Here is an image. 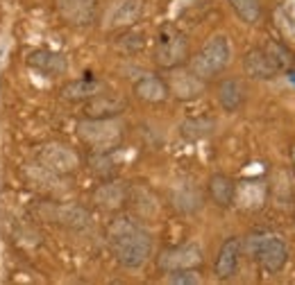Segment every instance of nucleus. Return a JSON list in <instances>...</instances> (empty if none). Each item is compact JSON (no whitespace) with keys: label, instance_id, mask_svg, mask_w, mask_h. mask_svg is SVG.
Returning a JSON list of instances; mask_svg holds the SVG:
<instances>
[{"label":"nucleus","instance_id":"obj_1","mask_svg":"<svg viewBox=\"0 0 295 285\" xmlns=\"http://www.w3.org/2000/svg\"><path fill=\"white\" fill-rule=\"evenodd\" d=\"M107 245L114 258L127 269L143 267L152 256V238L134 217L120 215L107 227Z\"/></svg>","mask_w":295,"mask_h":285},{"label":"nucleus","instance_id":"obj_2","mask_svg":"<svg viewBox=\"0 0 295 285\" xmlns=\"http://www.w3.org/2000/svg\"><path fill=\"white\" fill-rule=\"evenodd\" d=\"M78 136L91 152H114L123 142L125 125L112 118H86L78 125Z\"/></svg>","mask_w":295,"mask_h":285},{"label":"nucleus","instance_id":"obj_3","mask_svg":"<svg viewBox=\"0 0 295 285\" xmlns=\"http://www.w3.org/2000/svg\"><path fill=\"white\" fill-rule=\"evenodd\" d=\"M230 61H232L230 39L223 36V34H216L193 57H189V71L193 75H197L200 79H204V82H209V79L218 77L230 66Z\"/></svg>","mask_w":295,"mask_h":285},{"label":"nucleus","instance_id":"obj_4","mask_svg":"<svg viewBox=\"0 0 295 285\" xmlns=\"http://www.w3.org/2000/svg\"><path fill=\"white\" fill-rule=\"evenodd\" d=\"M286 64H289V54L277 43L252 48L243 57V71L250 79H273L286 68Z\"/></svg>","mask_w":295,"mask_h":285},{"label":"nucleus","instance_id":"obj_5","mask_svg":"<svg viewBox=\"0 0 295 285\" xmlns=\"http://www.w3.org/2000/svg\"><path fill=\"white\" fill-rule=\"evenodd\" d=\"M191 57L189 50V39L179 32L175 25H164L155 36V50H152V59L159 68L164 71H173L177 66H184Z\"/></svg>","mask_w":295,"mask_h":285},{"label":"nucleus","instance_id":"obj_6","mask_svg":"<svg viewBox=\"0 0 295 285\" xmlns=\"http://www.w3.org/2000/svg\"><path fill=\"white\" fill-rule=\"evenodd\" d=\"M248 249L266 274L282 272L289 260V247L284 245L282 238L273 233H252L248 240Z\"/></svg>","mask_w":295,"mask_h":285},{"label":"nucleus","instance_id":"obj_7","mask_svg":"<svg viewBox=\"0 0 295 285\" xmlns=\"http://www.w3.org/2000/svg\"><path fill=\"white\" fill-rule=\"evenodd\" d=\"M37 161L41 168L50 170L53 175H71L79 168V156L75 149L61 142H48L37 152Z\"/></svg>","mask_w":295,"mask_h":285},{"label":"nucleus","instance_id":"obj_8","mask_svg":"<svg viewBox=\"0 0 295 285\" xmlns=\"http://www.w3.org/2000/svg\"><path fill=\"white\" fill-rule=\"evenodd\" d=\"M202 249L196 242H186V245L166 249L159 256V267L164 272H175V269H197L202 265Z\"/></svg>","mask_w":295,"mask_h":285},{"label":"nucleus","instance_id":"obj_9","mask_svg":"<svg viewBox=\"0 0 295 285\" xmlns=\"http://www.w3.org/2000/svg\"><path fill=\"white\" fill-rule=\"evenodd\" d=\"M241 251H243V242L241 238H227L218 251V258H216V265H214V274L216 279L220 281H230L236 276L238 272V263H241Z\"/></svg>","mask_w":295,"mask_h":285},{"label":"nucleus","instance_id":"obj_10","mask_svg":"<svg viewBox=\"0 0 295 285\" xmlns=\"http://www.w3.org/2000/svg\"><path fill=\"white\" fill-rule=\"evenodd\" d=\"M166 84H168V91L175 97H179V100H193V97L204 93L207 82L200 79L197 75H193L189 68L182 71V66H177V68H173V75Z\"/></svg>","mask_w":295,"mask_h":285},{"label":"nucleus","instance_id":"obj_11","mask_svg":"<svg viewBox=\"0 0 295 285\" xmlns=\"http://www.w3.org/2000/svg\"><path fill=\"white\" fill-rule=\"evenodd\" d=\"M141 14H143V2L141 0H116L107 12V27L109 30L130 27L141 18Z\"/></svg>","mask_w":295,"mask_h":285},{"label":"nucleus","instance_id":"obj_12","mask_svg":"<svg viewBox=\"0 0 295 285\" xmlns=\"http://www.w3.org/2000/svg\"><path fill=\"white\" fill-rule=\"evenodd\" d=\"M171 204L184 215L197 213L202 208V193L193 181H177L171 188Z\"/></svg>","mask_w":295,"mask_h":285},{"label":"nucleus","instance_id":"obj_13","mask_svg":"<svg viewBox=\"0 0 295 285\" xmlns=\"http://www.w3.org/2000/svg\"><path fill=\"white\" fill-rule=\"evenodd\" d=\"M57 9L61 18L71 25H89L96 18L93 0H57Z\"/></svg>","mask_w":295,"mask_h":285},{"label":"nucleus","instance_id":"obj_14","mask_svg":"<svg viewBox=\"0 0 295 285\" xmlns=\"http://www.w3.org/2000/svg\"><path fill=\"white\" fill-rule=\"evenodd\" d=\"M134 95L148 104H159L168 100L171 91H168V84H166L164 77H159V75H143L134 84Z\"/></svg>","mask_w":295,"mask_h":285},{"label":"nucleus","instance_id":"obj_15","mask_svg":"<svg viewBox=\"0 0 295 285\" xmlns=\"http://www.w3.org/2000/svg\"><path fill=\"white\" fill-rule=\"evenodd\" d=\"M234 190L236 183L234 179H230L223 172H216V175L209 177V183H207V193H209V199L220 208H230L234 206Z\"/></svg>","mask_w":295,"mask_h":285},{"label":"nucleus","instance_id":"obj_16","mask_svg":"<svg viewBox=\"0 0 295 285\" xmlns=\"http://www.w3.org/2000/svg\"><path fill=\"white\" fill-rule=\"evenodd\" d=\"M216 95H218L220 107H223L225 111L234 113V111H238L243 107V102H245V86H243L241 79L227 77V79H223V82L218 84Z\"/></svg>","mask_w":295,"mask_h":285},{"label":"nucleus","instance_id":"obj_17","mask_svg":"<svg viewBox=\"0 0 295 285\" xmlns=\"http://www.w3.org/2000/svg\"><path fill=\"white\" fill-rule=\"evenodd\" d=\"M125 109V102L112 93H98L86 100V118H112Z\"/></svg>","mask_w":295,"mask_h":285},{"label":"nucleus","instance_id":"obj_18","mask_svg":"<svg viewBox=\"0 0 295 285\" xmlns=\"http://www.w3.org/2000/svg\"><path fill=\"white\" fill-rule=\"evenodd\" d=\"M27 64L37 68L39 72L48 75V77H59V75H64L66 68H68V61H66L64 54H57V52H34L30 54L27 59Z\"/></svg>","mask_w":295,"mask_h":285},{"label":"nucleus","instance_id":"obj_19","mask_svg":"<svg viewBox=\"0 0 295 285\" xmlns=\"http://www.w3.org/2000/svg\"><path fill=\"white\" fill-rule=\"evenodd\" d=\"M93 199L98 206L114 211V208H120L127 204V188L120 181H105L93 193Z\"/></svg>","mask_w":295,"mask_h":285},{"label":"nucleus","instance_id":"obj_20","mask_svg":"<svg viewBox=\"0 0 295 285\" xmlns=\"http://www.w3.org/2000/svg\"><path fill=\"white\" fill-rule=\"evenodd\" d=\"M102 93V84L93 77H84V79H75V82H68V84L61 89V95L71 102H86L91 100L93 95Z\"/></svg>","mask_w":295,"mask_h":285},{"label":"nucleus","instance_id":"obj_21","mask_svg":"<svg viewBox=\"0 0 295 285\" xmlns=\"http://www.w3.org/2000/svg\"><path fill=\"white\" fill-rule=\"evenodd\" d=\"M216 129V120L214 118H207V116H200V118H189L179 125V134H182L186 141L196 142V141H202V138H209Z\"/></svg>","mask_w":295,"mask_h":285},{"label":"nucleus","instance_id":"obj_22","mask_svg":"<svg viewBox=\"0 0 295 285\" xmlns=\"http://www.w3.org/2000/svg\"><path fill=\"white\" fill-rule=\"evenodd\" d=\"M227 2L243 23H250V25L259 23V18H261V0H227Z\"/></svg>","mask_w":295,"mask_h":285},{"label":"nucleus","instance_id":"obj_23","mask_svg":"<svg viewBox=\"0 0 295 285\" xmlns=\"http://www.w3.org/2000/svg\"><path fill=\"white\" fill-rule=\"evenodd\" d=\"M166 283H200V274L197 269H175V272H166Z\"/></svg>","mask_w":295,"mask_h":285}]
</instances>
